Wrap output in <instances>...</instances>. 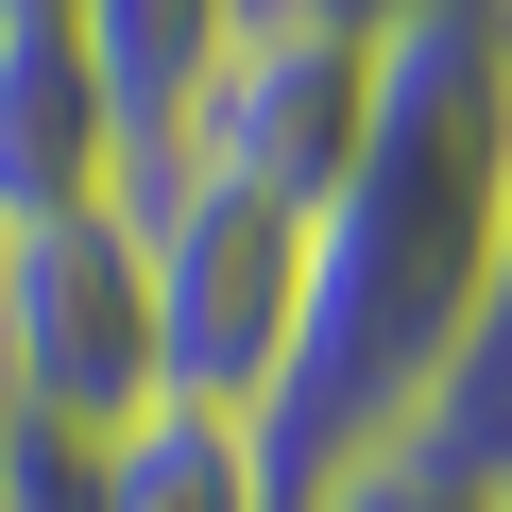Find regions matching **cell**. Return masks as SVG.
<instances>
[{"instance_id": "52a82bcc", "label": "cell", "mask_w": 512, "mask_h": 512, "mask_svg": "<svg viewBox=\"0 0 512 512\" xmlns=\"http://www.w3.org/2000/svg\"><path fill=\"white\" fill-rule=\"evenodd\" d=\"M239 18H256V0H86L69 35L103 52V86H120V120H137V137H171V103L205 86V52H222Z\"/></svg>"}, {"instance_id": "5bb4252c", "label": "cell", "mask_w": 512, "mask_h": 512, "mask_svg": "<svg viewBox=\"0 0 512 512\" xmlns=\"http://www.w3.org/2000/svg\"><path fill=\"white\" fill-rule=\"evenodd\" d=\"M495 512H512V478H495Z\"/></svg>"}, {"instance_id": "30bf717a", "label": "cell", "mask_w": 512, "mask_h": 512, "mask_svg": "<svg viewBox=\"0 0 512 512\" xmlns=\"http://www.w3.org/2000/svg\"><path fill=\"white\" fill-rule=\"evenodd\" d=\"M0 512H86V444H69V427H18V461H0Z\"/></svg>"}, {"instance_id": "7c38bea8", "label": "cell", "mask_w": 512, "mask_h": 512, "mask_svg": "<svg viewBox=\"0 0 512 512\" xmlns=\"http://www.w3.org/2000/svg\"><path fill=\"white\" fill-rule=\"evenodd\" d=\"M86 18V0H0V35H69Z\"/></svg>"}, {"instance_id": "6da1fadb", "label": "cell", "mask_w": 512, "mask_h": 512, "mask_svg": "<svg viewBox=\"0 0 512 512\" xmlns=\"http://www.w3.org/2000/svg\"><path fill=\"white\" fill-rule=\"evenodd\" d=\"M495 205H512V35H495V0H444L393 35V103L359 137V171L308 205V325H291L274 410H256L291 495L444 393V359L495 291Z\"/></svg>"}, {"instance_id": "7a4b0ae2", "label": "cell", "mask_w": 512, "mask_h": 512, "mask_svg": "<svg viewBox=\"0 0 512 512\" xmlns=\"http://www.w3.org/2000/svg\"><path fill=\"white\" fill-rule=\"evenodd\" d=\"M120 222H137V274H154V393H188V410H274L291 325H308V205L222 188V171H188L171 137H137Z\"/></svg>"}, {"instance_id": "9c48e42d", "label": "cell", "mask_w": 512, "mask_h": 512, "mask_svg": "<svg viewBox=\"0 0 512 512\" xmlns=\"http://www.w3.org/2000/svg\"><path fill=\"white\" fill-rule=\"evenodd\" d=\"M291 512H495V478H461V461H427V444H359V461L308 478Z\"/></svg>"}, {"instance_id": "8fae6325", "label": "cell", "mask_w": 512, "mask_h": 512, "mask_svg": "<svg viewBox=\"0 0 512 512\" xmlns=\"http://www.w3.org/2000/svg\"><path fill=\"white\" fill-rule=\"evenodd\" d=\"M274 18H342V35H410V18H444V0H274Z\"/></svg>"}, {"instance_id": "8992f818", "label": "cell", "mask_w": 512, "mask_h": 512, "mask_svg": "<svg viewBox=\"0 0 512 512\" xmlns=\"http://www.w3.org/2000/svg\"><path fill=\"white\" fill-rule=\"evenodd\" d=\"M86 512H291V478H274V444H256V410L154 393L137 427L86 444Z\"/></svg>"}, {"instance_id": "4fadbf2b", "label": "cell", "mask_w": 512, "mask_h": 512, "mask_svg": "<svg viewBox=\"0 0 512 512\" xmlns=\"http://www.w3.org/2000/svg\"><path fill=\"white\" fill-rule=\"evenodd\" d=\"M0 461H18V393H0Z\"/></svg>"}, {"instance_id": "3957f363", "label": "cell", "mask_w": 512, "mask_h": 512, "mask_svg": "<svg viewBox=\"0 0 512 512\" xmlns=\"http://www.w3.org/2000/svg\"><path fill=\"white\" fill-rule=\"evenodd\" d=\"M0 393H18V427H69V444L154 410V274L120 205L0 222Z\"/></svg>"}, {"instance_id": "ba28073f", "label": "cell", "mask_w": 512, "mask_h": 512, "mask_svg": "<svg viewBox=\"0 0 512 512\" xmlns=\"http://www.w3.org/2000/svg\"><path fill=\"white\" fill-rule=\"evenodd\" d=\"M393 444H427V461H461V478H512V205H495V291H478L444 393H427Z\"/></svg>"}, {"instance_id": "277c9868", "label": "cell", "mask_w": 512, "mask_h": 512, "mask_svg": "<svg viewBox=\"0 0 512 512\" xmlns=\"http://www.w3.org/2000/svg\"><path fill=\"white\" fill-rule=\"evenodd\" d=\"M376 103H393V35H342V18H274V0H256V18L205 52V86L171 103V154H188V171H222V188L325 205V188L359 171Z\"/></svg>"}, {"instance_id": "5b68a950", "label": "cell", "mask_w": 512, "mask_h": 512, "mask_svg": "<svg viewBox=\"0 0 512 512\" xmlns=\"http://www.w3.org/2000/svg\"><path fill=\"white\" fill-rule=\"evenodd\" d=\"M137 171V120L103 86L86 35H0V222H69V205H120Z\"/></svg>"}]
</instances>
